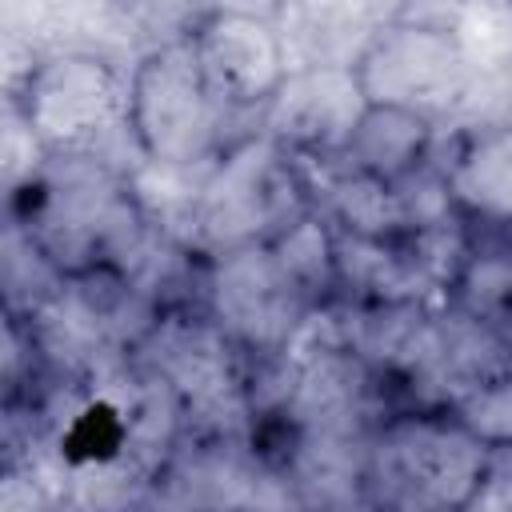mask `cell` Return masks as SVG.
<instances>
[{"label":"cell","mask_w":512,"mask_h":512,"mask_svg":"<svg viewBox=\"0 0 512 512\" xmlns=\"http://www.w3.org/2000/svg\"><path fill=\"white\" fill-rule=\"evenodd\" d=\"M136 360L160 376L184 408L228 396L244 388V368L236 356V344L216 328V320L204 312L172 308L156 320V328L136 348Z\"/></svg>","instance_id":"30bf717a"},{"label":"cell","mask_w":512,"mask_h":512,"mask_svg":"<svg viewBox=\"0 0 512 512\" xmlns=\"http://www.w3.org/2000/svg\"><path fill=\"white\" fill-rule=\"evenodd\" d=\"M392 188H396V200H400V212H404V228L408 232L456 216V200H452L448 176H444V168L432 156L424 164H416L408 176H400Z\"/></svg>","instance_id":"ffe728a7"},{"label":"cell","mask_w":512,"mask_h":512,"mask_svg":"<svg viewBox=\"0 0 512 512\" xmlns=\"http://www.w3.org/2000/svg\"><path fill=\"white\" fill-rule=\"evenodd\" d=\"M372 436L376 432H296L284 476L300 508L372 512Z\"/></svg>","instance_id":"7c38bea8"},{"label":"cell","mask_w":512,"mask_h":512,"mask_svg":"<svg viewBox=\"0 0 512 512\" xmlns=\"http://www.w3.org/2000/svg\"><path fill=\"white\" fill-rule=\"evenodd\" d=\"M456 148L440 164L452 188L456 208H468L484 220H512V128H492L476 136H452Z\"/></svg>","instance_id":"5bb4252c"},{"label":"cell","mask_w":512,"mask_h":512,"mask_svg":"<svg viewBox=\"0 0 512 512\" xmlns=\"http://www.w3.org/2000/svg\"><path fill=\"white\" fill-rule=\"evenodd\" d=\"M188 48L200 64L204 84L232 116H260L288 76L272 28V8H212L196 20Z\"/></svg>","instance_id":"ba28073f"},{"label":"cell","mask_w":512,"mask_h":512,"mask_svg":"<svg viewBox=\"0 0 512 512\" xmlns=\"http://www.w3.org/2000/svg\"><path fill=\"white\" fill-rule=\"evenodd\" d=\"M396 16L384 4L360 0H292L272 8V28L284 52V72H320L340 68L356 72L380 28Z\"/></svg>","instance_id":"8fae6325"},{"label":"cell","mask_w":512,"mask_h":512,"mask_svg":"<svg viewBox=\"0 0 512 512\" xmlns=\"http://www.w3.org/2000/svg\"><path fill=\"white\" fill-rule=\"evenodd\" d=\"M372 512H448V508H428V504H380Z\"/></svg>","instance_id":"7402d4cb"},{"label":"cell","mask_w":512,"mask_h":512,"mask_svg":"<svg viewBox=\"0 0 512 512\" xmlns=\"http://www.w3.org/2000/svg\"><path fill=\"white\" fill-rule=\"evenodd\" d=\"M268 248L276 252L280 268L312 304H320V296L336 288V232L328 228L324 216L316 212L300 216L276 240H268Z\"/></svg>","instance_id":"e0dca14e"},{"label":"cell","mask_w":512,"mask_h":512,"mask_svg":"<svg viewBox=\"0 0 512 512\" xmlns=\"http://www.w3.org/2000/svg\"><path fill=\"white\" fill-rule=\"evenodd\" d=\"M20 224L64 276L96 268L120 272L152 228L128 176L92 152H52L28 188Z\"/></svg>","instance_id":"6da1fadb"},{"label":"cell","mask_w":512,"mask_h":512,"mask_svg":"<svg viewBox=\"0 0 512 512\" xmlns=\"http://www.w3.org/2000/svg\"><path fill=\"white\" fill-rule=\"evenodd\" d=\"M368 96L356 72H292L260 112V132L296 160H332L348 148Z\"/></svg>","instance_id":"9c48e42d"},{"label":"cell","mask_w":512,"mask_h":512,"mask_svg":"<svg viewBox=\"0 0 512 512\" xmlns=\"http://www.w3.org/2000/svg\"><path fill=\"white\" fill-rule=\"evenodd\" d=\"M308 212L312 196L296 160L264 132H256L216 160L208 188L188 220L184 248L216 260L224 252L276 240Z\"/></svg>","instance_id":"7a4b0ae2"},{"label":"cell","mask_w":512,"mask_h":512,"mask_svg":"<svg viewBox=\"0 0 512 512\" xmlns=\"http://www.w3.org/2000/svg\"><path fill=\"white\" fill-rule=\"evenodd\" d=\"M472 76L476 72L452 32V4L396 8L356 64L368 104L416 112L432 120V128L456 112Z\"/></svg>","instance_id":"3957f363"},{"label":"cell","mask_w":512,"mask_h":512,"mask_svg":"<svg viewBox=\"0 0 512 512\" xmlns=\"http://www.w3.org/2000/svg\"><path fill=\"white\" fill-rule=\"evenodd\" d=\"M452 420L468 428L484 448H508L512 444V372L496 376L488 384L468 388L464 396L452 400Z\"/></svg>","instance_id":"d6986e66"},{"label":"cell","mask_w":512,"mask_h":512,"mask_svg":"<svg viewBox=\"0 0 512 512\" xmlns=\"http://www.w3.org/2000/svg\"><path fill=\"white\" fill-rule=\"evenodd\" d=\"M432 144H436L432 120H424L416 112H404V108L368 104V112L356 124L340 160L368 172V176H380V180L396 184L400 176H408L416 164H424L432 156Z\"/></svg>","instance_id":"9a60e30c"},{"label":"cell","mask_w":512,"mask_h":512,"mask_svg":"<svg viewBox=\"0 0 512 512\" xmlns=\"http://www.w3.org/2000/svg\"><path fill=\"white\" fill-rule=\"evenodd\" d=\"M452 308L496 328L512 344V244L472 248L468 264L452 288Z\"/></svg>","instance_id":"2e32d148"},{"label":"cell","mask_w":512,"mask_h":512,"mask_svg":"<svg viewBox=\"0 0 512 512\" xmlns=\"http://www.w3.org/2000/svg\"><path fill=\"white\" fill-rule=\"evenodd\" d=\"M204 304L216 328L240 344L244 352L272 356L284 352L308 308H316L292 276L280 268L276 252L268 244L236 248L204 268Z\"/></svg>","instance_id":"52a82bcc"},{"label":"cell","mask_w":512,"mask_h":512,"mask_svg":"<svg viewBox=\"0 0 512 512\" xmlns=\"http://www.w3.org/2000/svg\"><path fill=\"white\" fill-rule=\"evenodd\" d=\"M28 128L48 152H80L128 124V72L92 52L40 56L16 96Z\"/></svg>","instance_id":"8992f818"},{"label":"cell","mask_w":512,"mask_h":512,"mask_svg":"<svg viewBox=\"0 0 512 512\" xmlns=\"http://www.w3.org/2000/svg\"><path fill=\"white\" fill-rule=\"evenodd\" d=\"M68 284V276L48 260V252L24 232L20 220L8 224L4 232V292H8V316L28 320L32 312H40L52 296H60V288Z\"/></svg>","instance_id":"ac0fdd59"},{"label":"cell","mask_w":512,"mask_h":512,"mask_svg":"<svg viewBox=\"0 0 512 512\" xmlns=\"http://www.w3.org/2000/svg\"><path fill=\"white\" fill-rule=\"evenodd\" d=\"M492 448L456 420L408 412L372 436V508L428 504L464 512L484 484Z\"/></svg>","instance_id":"5b68a950"},{"label":"cell","mask_w":512,"mask_h":512,"mask_svg":"<svg viewBox=\"0 0 512 512\" xmlns=\"http://www.w3.org/2000/svg\"><path fill=\"white\" fill-rule=\"evenodd\" d=\"M48 156H52V152H48V148L40 144V136L28 128V120L20 116V108L4 100V148H0V168H4V188H8L12 200L24 196V192L36 184V176H40L44 164H48Z\"/></svg>","instance_id":"44dd1931"},{"label":"cell","mask_w":512,"mask_h":512,"mask_svg":"<svg viewBox=\"0 0 512 512\" xmlns=\"http://www.w3.org/2000/svg\"><path fill=\"white\" fill-rule=\"evenodd\" d=\"M296 160V156H292ZM304 188L312 196V212L328 220L336 236H360V240H396L404 236V212L396 200V188L380 176H368L340 156L332 160H296Z\"/></svg>","instance_id":"4fadbf2b"},{"label":"cell","mask_w":512,"mask_h":512,"mask_svg":"<svg viewBox=\"0 0 512 512\" xmlns=\"http://www.w3.org/2000/svg\"><path fill=\"white\" fill-rule=\"evenodd\" d=\"M236 120L204 84L188 48L164 44L128 68V124L144 160L156 164H204L232 148L224 136Z\"/></svg>","instance_id":"277c9868"},{"label":"cell","mask_w":512,"mask_h":512,"mask_svg":"<svg viewBox=\"0 0 512 512\" xmlns=\"http://www.w3.org/2000/svg\"><path fill=\"white\" fill-rule=\"evenodd\" d=\"M304 512H364V508H304Z\"/></svg>","instance_id":"603a6c76"}]
</instances>
